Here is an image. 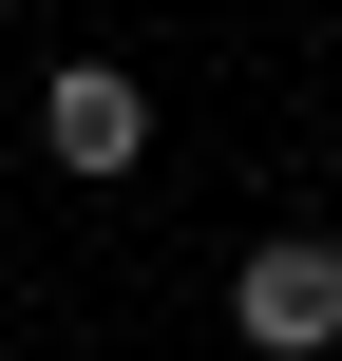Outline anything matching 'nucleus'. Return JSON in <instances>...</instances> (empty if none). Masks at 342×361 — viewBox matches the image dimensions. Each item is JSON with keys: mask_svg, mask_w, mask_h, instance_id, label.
I'll return each instance as SVG.
<instances>
[{"mask_svg": "<svg viewBox=\"0 0 342 361\" xmlns=\"http://www.w3.org/2000/svg\"><path fill=\"white\" fill-rule=\"evenodd\" d=\"M228 343H248V361H324L342 343V247H324V228H267V247L228 267Z\"/></svg>", "mask_w": 342, "mask_h": 361, "instance_id": "nucleus-1", "label": "nucleus"}, {"mask_svg": "<svg viewBox=\"0 0 342 361\" xmlns=\"http://www.w3.org/2000/svg\"><path fill=\"white\" fill-rule=\"evenodd\" d=\"M38 152H57V171H133V152H152V95H133L114 57H76V76L38 95Z\"/></svg>", "mask_w": 342, "mask_h": 361, "instance_id": "nucleus-2", "label": "nucleus"}]
</instances>
